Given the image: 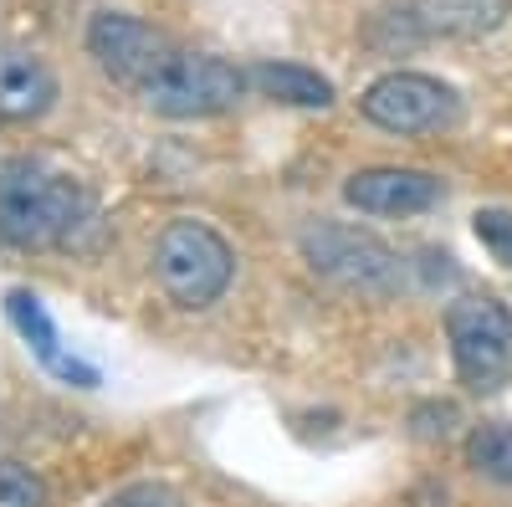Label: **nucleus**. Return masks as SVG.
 <instances>
[{"label":"nucleus","mask_w":512,"mask_h":507,"mask_svg":"<svg viewBox=\"0 0 512 507\" xmlns=\"http://www.w3.org/2000/svg\"><path fill=\"white\" fill-rule=\"evenodd\" d=\"M154 282L185 313L216 308L236 282V251L210 221L175 216L154 241Z\"/></svg>","instance_id":"nucleus-2"},{"label":"nucleus","mask_w":512,"mask_h":507,"mask_svg":"<svg viewBox=\"0 0 512 507\" xmlns=\"http://www.w3.org/2000/svg\"><path fill=\"white\" fill-rule=\"evenodd\" d=\"M359 113L384 134L420 139V134H446L461 123V93L431 72H379L359 93Z\"/></svg>","instance_id":"nucleus-6"},{"label":"nucleus","mask_w":512,"mask_h":507,"mask_svg":"<svg viewBox=\"0 0 512 507\" xmlns=\"http://www.w3.org/2000/svg\"><path fill=\"white\" fill-rule=\"evenodd\" d=\"M0 507H47V482L21 461L0 467Z\"/></svg>","instance_id":"nucleus-14"},{"label":"nucleus","mask_w":512,"mask_h":507,"mask_svg":"<svg viewBox=\"0 0 512 507\" xmlns=\"http://www.w3.org/2000/svg\"><path fill=\"white\" fill-rule=\"evenodd\" d=\"M6 313H11V328L21 333V344L31 349V359L47 369V374H57L62 385H77V390H93V385H98V369H93V364H82L77 354L62 349L57 323L47 318V308H41L36 292L11 287V292H6Z\"/></svg>","instance_id":"nucleus-10"},{"label":"nucleus","mask_w":512,"mask_h":507,"mask_svg":"<svg viewBox=\"0 0 512 507\" xmlns=\"http://www.w3.org/2000/svg\"><path fill=\"white\" fill-rule=\"evenodd\" d=\"M175 41L159 26L128 16V11H98L88 21V57L98 62V72L128 93H144L149 82L175 62Z\"/></svg>","instance_id":"nucleus-8"},{"label":"nucleus","mask_w":512,"mask_h":507,"mask_svg":"<svg viewBox=\"0 0 512 507\" xmlns=\"http://www.w3.org/2000/svg\"><path fill=\"white\" fill-rule=\"evenodd\" d=\"M344 200L359 216H425L446 200V180L431 169H405V164H374L359 169L344 185Z\"/></svg>","instance_id":"nucleus-9"},{"label":"nucleus","mask_w":512,"mask_h":507,"mask_svg":"<svg viewBox=\"0 0 512 507\" xmlns=\"http://www.w3.org/2000/svg\"><path fill=\"white\" fill-rule=\"evenodd\" d=\"M251 93V72L216 52H175L149 88L139 93L159 118H216Z\"/></svg>","instance_id":"nucleus-7"},{"label":"nucleus","mask_w":512,"mask_h":507,"mask_svg":"<svg viewBox=\"0 0 512 507\" xmlns=\"http://www.w3.org/2000/svg\"><path fill=\"white\" fill-rule=\"evenodd\" d=\"M410 426H415V436H425V441H436V436H451V426H456V405H441V400L420 405V410L410 415Z\"/></svg>","instance_id":"nucleus-17"},{"label":"nucleus","mask_w":512,"mask_h":507,"mask_svg":"<svg viewBox=\"0 0 512 507\" xmlns=\"http://www.w3.org/2000/svg\"><path fill=\"white\" fill-rule=\"evenodd\" d=\"M512 16V0H390L369 16V41L379 52H410L425 41L492 36Z\"/></svg>","instance_id":"nucleus-5"},{"label":"nucleus","mask_w":512,"mask_h":507,"mask_svg":"<svg viewBox=\"0 0 512 507\" xmlns=\"http://www.w3.org/2000/svg\"><path fill=\"white\" fill-rule=\"evenodd\" d=\"M103 507H180V497L169 492L164 482H134V487L113 492Z\"/></svg>","instance_id":"nucleus-16"},{"label":"nucleus","mask_w":512,"mask_h":507,"mask_svg":"<svg viewBox=\"0 0 512 507\" xmlns=\"http://www.w3.org/2000/svg\"><path fill=\"white\" fill-rule=\"evenodd\" d=\"M446 344L456 379L472 395H497L512 385V308L497 292H466L446 308Z\"/></svg>","instance_id":"nucleus-4"},{"label":"nucleus","mask_w":512,"mask_h":507,"mask_svg":"<svg viewBox=\"0 0 512 507\" xmlns=\"http://www.w3.org/2000/svg\"><path fill=\"white\" fill-rule=\"evenodd\" d=\"M472 231H477V241L492 251V262H502V267L512 272V210H497V205L477 210Z\"/></svg>","instance_id":"nucleus-15"},{"label":"nucleus","mask_w":512,"mask_h":507,"mask_svg":"<svg viewBox=\"0 0 512 507\" xmlns=\"http://www.w3.org/2000/svg\"><path fill=\"white\" fill-rule=\"evenodd\" d=\"M52 103H57L52 67L36 57H11L6 77H0V113H6V123H36L52 113Z\"/></svg>","instance_id":"nucleus-11"},{"label":"nucleus","mask_w":512,"mask_h":507,"mask_svg":"<svg viewBox=\"0 0 512 507\" xmlns=\"http://www.w3.org/2000/svg\"><path fill=\"white\" fill-rule=\"evenodd\" d=\"M251 88L272 103H287V108H333V82L303 62H256Z\"/></svg>","instance_id":"nucleus-12"},{"label":"nucleus","mask_w":512,"mask_h":507,"mask_svg":"<svg viewBox=\"0 0 512 507\" xmlns=\"http://www.w3.org/2000/svg\"><path fill=\"white\" fill-rule=\"evenodd\" d=\"M466 467L482 482L512 492V426L507 420H482V426L466 436Z\"/></svg>","instance_id":"nucleus-13"},{"label":"nucleus","mask_w":512,"mask_h":507,"mask_svg":"<svg viewBox=\"0 0 512 507\" xmlns=\"http://www.w3.org/2000/svg\"><path fill=\"white\" fill-rule=\"evenodd\" d=\"M297 251L323 282L359 292V298H390L405 282L400 251L390 241H379L374 231H359L344 221H308L303 236H297Z\"/></svg>","instance_id":"nucleus-3"},{"label":"nucleus","mask_w":512,"mask_h":507,"mask_svg":"<svg viewBox=\"0 0 512 507\" xmlns=\"http://www.w3.org/2000/svg\"><path fill=\"white\" fill-rule=\"evenodd\" d=\"M98 226V205L77 175L47 159H11L0 185V236L11 251H72Z\"/></svg>","instance_id":"nucleus-1"}]
</instances>
